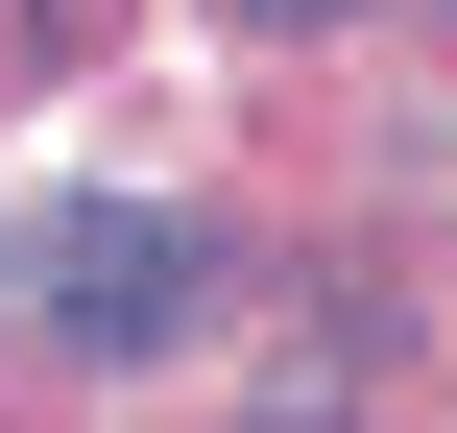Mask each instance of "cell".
I'll use <instances>...</instances> for the list:
<instances>
[{"label": "cell", "mask_w": 457, "mask_h": 433, "mask_svg": "<svg viewBox=\"0 0 457 433\" xmlns=\"http://www.w3.org/2000/svg\"><path fill=\"white\" fill-rule=\"evenodd\" d=\"M0 289H24V337H48V362H169V337H193V289H217V241H193V217H145V193H72Z\"/></svg>", "instance_id": "6da1fadb"}, {"label": "cell", "mask_w": 457, "mask_h": 433, "mask_svg": "<svg viewBox=\"0 0 457 433\" xmlns=\"http://www.w3.org/2000/svg\"><path fill=\"white\" fill-rule=\"evenodd\" d=\"M241 24H361V0H241Z\"/></svg>", "instance_id": "7a4b0ae2"}, {"label": "cell", "mask_w": 457, "mask_h": 433, "mask_svg": "<svg viewBox=\"0 0 457 433\" xmlns=\"http://www.w3.org/2000/svg\"><path fill=\"white\" fill-rule=\"evenodd\" d=\"M265 433H337V410H265Z\"/></svg>", "instance_id": "3957f363"}]
</instances>
